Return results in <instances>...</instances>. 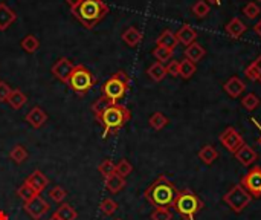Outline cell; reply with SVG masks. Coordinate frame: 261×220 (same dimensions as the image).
Returning a JSON list of instances; mask_svg holds the SVG:
<instances>
[{
  "label": "cell",
  "mask_w": 261,
  "mask_h": 220,
  "mask_svg": "<svg viewBox=\"0 0 261 220\" xmlns=\"http://www.w3.org/2000/svg\"><path fill=\"white\" fill-rule=\"evenodd\" d=\"M177 193L179 190L176 188V185L162 175L153 184H150V187L144 191V198L154 208H171L174 205Z\"/></svg>",
  "instance_id": "6da1fadb"
},
{
  "label": "cell",
  "mask_w": 261,
  "mask_h": 220,
  "mask_svg": "<svg viewBox=\"0 0 261 220\" xmlns=\"http://www.w3.org/2000/svg\"><path fill=\"white\" fill-rule=\"evenodd\" d=\"M110 12V8L104 0H81V3L72 11L86 29H93Z\"/></svg>",
  "instance_id": "7a4b0ae2"
},
{
  "label": "cell",
  "mask_w": 261,
  "mask_h": 220,
  "mask_svg": "<svg viewBox=\"0 0 261 220\" xmlns=\"http://www.w3.org/2000/svg\"><path fill=\"white\" fill-rule=\"evenodd\" d=\"M130 118H132V113L125 106L112 104L96 118V123H99L104 129L102 136L109 138V136L116 135L130 121Z\"/></svg>",
  "instance_id": "3957f363"
},
{
  "label": "cell",
  "mask_w": 261,
  "mask_h": 220,
  "mask_svg": "<svg viewBox=\"0 0 261 220\" xmlns=\"http://www.w3.org/2000/svg\"><path fill=\"white\" fill-rule=\"evenodd\" d=\"M173 208L187 220H194L203 210V201L191 190H182L177 193Z\"/></svg>",
  "instance_id": "277c9868"
},
{
  "label": "cell",
  "mask_w": 261,
  "mask_h": 220,
  "mask_svg": "<svg viewBox=\"0 0 261 220\" xmlns=\"http://www.w3.org/2000/svg\"><path fill=\"white\" fill-rule=\"evenodd\" d=\"M130 84H132V80L128 74L124 70H118L102 84L101 90L106 98H109L113 104H118V101L122 100L125 93L128 92Z\"/></svg>",
  "instance_id": "5b68a950"
},
{
  "label": "cell",
  "mask_w": 261,
  "mask_h": 220,
  "mask_svg": "<svg viewBox=\"0 0 261 220\" xmlns=\"http://www.w3.org/2000/svg\"><path fill=\"white\" fill-rule=\"evenodd\" d=\"M96 77L83 64H75L73 67V72L70 75V80H69V87L78 95V96H86L92 87L96 84Z\"/></svg>",
  "instance_id": "8992f818"
},
{
  "label": "cell",
  "mask_w": 261,
  "mask_h": 220,
  "mask_svg": "<svg viewBox=\"0 0 261 220\" xmlns=\"http://www.w3.org/2000/svg\"><path fill=\"white\" fill-rule=\"evenodd\" d=\"M223 201L234 213H242L251 204L252 196L242 185H236L223 196Z\"/></svg>",
  "instance_id": "52a82bcc"
},
{
  "label": "cell",
  "mask_w": 261,
  "mask_h": 220,
  "mask_svg": "<svg viewBox=\"0 0 261 220\" xmlns=\"http://www.w3.org/2000/svg\"><path fill=\"white\" fill-rule=\"evenodd\" d=\"M240 185L252 196V198H261V167H254L251 172H248L242 181Z\"/></svg>",
  "instance_id": "ba28073f"
},
{
  "label": "cell",
  "mask_w": 261,
  "mask_h": 220,
  "mask_svg": "<svg viewBox=\"0 0 261 220\" xmlns=\"http://www.w3.org/2000/svg\"><path fill=\"white\" fill-rule=\"evenodd\" d=\"M73 67H75L73 61H70V60L66 58V57H61V58L57 60L55 64L52 66V75H54L57 80H60L61 83L69 84V80H70V75H72V72H73Z\"/></svg>",
  "instance_id": "9c48e42d"
},
{
  "label": "cell",
  "mask_w": 261,
  "mask_h": 220,
  "mask_svg": "<svg viewBox=\"0 0 261 220\" xmlns=\"http://www.w3.org/2000/svg\"><path fill=\"white\" fill-rule=\"evenodd\" d=\"M220 142H222L223 147H226L228 152L236 153V152L245 144V139H243V136H242L234 127H228V129L220 135Z\"/></svg>",
  "instance_id": "30bf717a"
},
{
  "label": "cell",
  "mask_w": 261,
  "mask_h": 220,
  "mask_svg": "<svg viewBox=\"0 0 261 220\" xmlns=\"http://www.w3.org/2000/svg\"><path fill=\"white\" fill-rule=\"evenodd\" d=\"M24 211L32 217L34 220H40L47 211H49V204L38 194L34 199H31L29 202L23 204Z\"/></svg>",
  "instance_id": "8fae6325"
},
{
  "label": "cell",
  "mask_w": 261,
  "mask_h": 220,
  "mask_svg": "<svg viewBox=\"0 0 261 220\" xmlns=\"http://www.w3.org/2000/svg\"><path fill=\"white\" fill-rule=\"evenodd\" d=\"M24 121L31 126V127H34V129H41L44 124H46V121H47V115H46V112L41 109V107H32L28 113H26V116H24Z\"/></svg>",
  "instance_id": "7c38bea8"
},
{
  "label": "cell",
  "mask_w": 261,
  "mask_h": 220,
  "mask_svg": "<svg viewBox=\"0 0 261 220\" xmlns=\"http://www.w3.org/2000/svg\"><path fill=\"white\" fill-rule=\"evenodd\" d=\"M24 182H26L37 194H41V191L49 185V179H47L40 170H35L34 173H31Z\"/></svg>",
  "instance_id": "4fadbf2b"
},
{
  "label": "cell",
  "mask_w": 261,
  "mask_h": 220,
  "mask_svg": "<svg viewBox=\"0 0 261 220\" xmlns=\"http://www.w3.org/2000/svg\"><path fill=\"white\" fill-rule=\"evenodd\" d=\"M234 155H236V159H237L242 165H245V167H249V165L254 164V162L257 161V158H258L257 152H255L251 145H246V144H243Z\"/></svg>",
  "instance_id": "5bb4252c"
},
{
  "label": "cell",
  "mask_w": 261,
  "mask_h": 220,
  "mask_svg": "<svg viewBox=\"0 0 261 220\" xmlns=\"http://www.w3.org/2000/svg\"><path fill=\"white\" fill-rule=\"evenodd\" d=\"M223 89H225V92H226L231 98H239V96L245 92L246 84H245V81H243L242 78L232 77V78H229V80L225 83Z\"/></svg>",
  "instance_id": "9a60e30c"
},
{
  "label": "cell",
  "mask_w": 261,
  "mask_h": 220,
  "mask_svg": "<svg viewBox=\"0 0 261 220\" xmlns=\"http://www.w3.org/2000/svg\"><path fill=\"white\" fill-rule=\"evenodd\" d=\"M17 20L15 11H12L6 3H0V31H6Z\"/></svg>",
  "instance_id": "2e32d148"
},
{
  "label": "cell",
  "mask_w": 261,
  "mask_h": 220,
  "mask_svg": "<svg viewBox=\"0 0 261 220\" xmlns=\"http://www.w3.org/2000/svg\"><path fill=\"white\" fill-rule=\"evenodd\" d=\"M177 44H179L177 37L171 29L162 31V34L156 38V46H162V47H167L170 51H174Z\"/></svg>",
  "instance_id": "e0dca14e"
},
{
  "label": "cell",
  "mask_w": 261,
  "mask_h": 220,
  "mask_svg": "<svg viewBox=\"0 0 261 220\" xmlns=\"http://www.w3.org/2000/svg\"><path fill=\"white\" fill-rule=\"evenodd\" d=\"M225 29H226V34H228L231 38H240V37L246 32L248 26H246L239 17H234V18L229 20V23L226 25Z\"/></svg>",
  "instance_id": "ac0fdd59"
},
{
  "label": "cell",
  "mask_w": 261,
  "mask_h": 220,
  "mask_svg": "<svg viewBox=\"0 0 261 220\" xmlns=\"http://www.w3.org/2000/svg\"><path fill=\"white\" fill-rule=\"evenodd\" d=\"M176 37H177V41H179V43H182V44H185V46H190L191 43L196 41L197 32H196V29L191 28L190 25H184V26L177 31Z\"/></svg>",
  "instance_id": "d6986e66"
},
{
  "label": "cell",
  "mask_w": 261,
  "mask_h": 220,
  "mask_svg": "<svg viewBox=\"0 0 261 220\" xmlns=\"http://www.w3.org/2000/svg\"><path fill=\"white\" fill-rule=\"evenodd\" d=\"M205 55H206L205 47H203L202 44L196 43V41L191 43L190 46H187V49H185V58L190 60V61H193V63L200 61Z\"/></svg>",
  "instance_id": "ffe728a7"
},
{
  "label": "cell",
  "mask_w": 261,
  "mask_h": 220,
  "mask_svg": "<svg viewBox=\"0 0 261 220\" xmlns=\"http://www.w3.org/2000/svg\"><path fill=\"white\" fill-rule=\"evenodd\" d=\"M122 41L125 44H128L130 47H135V46H138L142 41V34H141V31L138 28L130 26V28H127L122 32Z\"/></svg>",
  "instance_id": "44dd1931"
},
{
  "label": "cell",
  "mask_w": 261,
  "mask_h": 220,
  "mask_svg": "<svg viewBox=\"0 0 261 220\" xmlns=\"http://www.w3.org/2000/svg\"><path fill=\"white\" fill-rule=\"evenodd\" d=\"M104 184H106L107 191H110L112 194H116V193H119L125 187V179L121 178L119 175L113 173V175H110L109 178L104 179Z\"/></svg>",
  "instance_id": "7402d4cb"
},
{
  "label": "cell",
  "mask_w": 261,
  "mask_h": 220,
  "mask_svg": "<svg viewBox=\"0 0 261 220\" xmlns=\"http://www.w3.org/2000/svg\"><path fill=\"white\" fill-rule=\"evenodd\" d=\"M28 98L26 95L20 90V89H12V92L9 93V98H8V104L14 109V110H18L21 109L24 104H26Z\"/></svg>",
  "instance_id": "603a6c76"
},
{
  "label": "cell",
  "mask_w": 261,
  "mask_h": 220,
  "mask_svg": "<svg viewBox=\"0 0 261 220\" xmlns=\"http://www.w3.org/2000/svg\"><path fill=\"white\" fill-rule=\"evenodd\" d=\"M147 74H148V77L153 80V81H162L168 74H167V69H165V66L162 64V63H159V61H156V63H153L150 67H148V70H147Z\"/></svg>",
  "instance_id": "cb8c5ba5"
},
{
  "label": "cell",
  "mask_w": 261,
  "mask_h": 220,
  "mask_svg": "<svg viewBox=\"0 0 261 220\" xmlns=\"http://www.w3.org/2000/svg\"><path fill=\"white\" fill-rule=\"evenodd\" d=\"M54 214L60 220H76L78 217V213L69 204H60V207L57 208Z\"/></svg>",
  "instance_id": "d4e9b609"
},
{
  "label": "cell",
  "mask_w": 261,
  "mask_h": 220,
  "mask_svg": "<svg viewBox=\"0 0 261 220\" xmlns=\"http://www.w3.org/2000/svg\"><path fill=\"white\" fill-rule=\"evenodd\" d=\"M219 158V152L213 147V145H205L200 152H199V159L206 164V165H211L216 159Z\"/></svg>",
  "instance_id": "484cf974"
},
{
  "label": "cell",
  "mask_w": 261,
  "mask_h": 220,
  "mask_svg": "<svg viewBox=\"0 0 261 220\" xmlns=\"http://www.w3.org/2000/svg\"><path fill=\"white\" fill-rule=\"evenodd\" d=\"M20 46H21V49H23L24 52H28V54H34V52H37V51H38V47H40V41H38V38H37L35 35L29 34V35H26V37L20 41Z\"/></svg>",
  "instance_id": "4316f807"
},
{
  "label": "cell",
  "mask_w": 261,
  "mask_h": 220,
  "mask_svg": "<svg viewBox=\"0 0 261 220\" xmlns=\"http://www.w3.org/2000/svg\"><path fill=\"white\" fill-rule=\"evenodd\" d=\"M112 104H113V103H112L109 98H106L104 95H101V96H99L93 104H92V107H90V110H92V113H93L95 119H96V118H98V116H99V115H101L107 107H109V106H112Z\"/></svg>",
  "instance_id": "83f0119b"
},
{
  "label": "cell",
  "mask_w": 261,
  "mask_h": 220,
  "mask_svg": "<svg viewBox=\"0 0 261 220\" xmlns=\"http://www.w3.org/2000/svg\"><path fill=\"white\" fill-rule=\"evenodd\" d=\"M197 67H196V63L190 61V60H182L180 61V70H179V75L184 78V80H190L194 74H196Z\"/></svg>",
  "instance_id": "f1b7e54d"
},
{
  "label": "cell",
  "mask_w": 261,
  "mask_h": 220,
  "mask_svg": "<svg viewBox=\"0 0 261 220\" xmlns=\"http://www.w3.org/2000/svg\"><path fill=\"white\" fill-rule=\"evenodd\" d=\"M9 158H11V161H14L15 164H23V162L28 159V150H26L23 145L17 144V145L11 150Z\"/></svg>",
  "instance_id": "f546056e"
},
{
  "label": "cell",
  "mask_w": 261,
  "mask_h": 220,
  "mask_svg": "<svg viewBox=\"0 0 261 220\" xmlns=\"http://www.w3.org/2000/svg\"><path fill=\"white\" fill-rule=\"evenodd\" d=\"M150 126L154 129V130H162L164 127H167V124H168V118L164 115V113H161V112H156V113H153L151 116H150Z\"/></svg>",
  "instance_id": "4dcf8cb0"
},
{
  "label": "cell",
  "mask_w": 261,
  "mask_h": 220,
  "mask_svg": "<svg viewBox=\"0 0 261 220\" xmlns=\"http://www.w3.org/2000/svg\"><path fill=\"white\" fill-rule=\"evenodd\" d=\"M132 172H133V167H132V164H130L127 159H121L118 164H115V173L119 175V176L124 178V179H125L127 176H130Z\"/></svg>",
  "instance_id": "1f68e13d"
},
{
  "label": "cell",
  "mask_w": 261,
  "mask_h": 220,
  "mask_svg": "<svg viewBox=\"0 0 261 220\" xmlns=\"http://www.w3.org/2000/svg\"><path fill=\"white\" fill-rule=\"evenodd\" d=\"M17 196L23 201V204H26V202H29L31 199H34V198H35V196H38V194H37V193H35V191H34V190H32V188L24 182L21 187H18V188H17Z\"/></svg>",
  "instance_id": "d6a6232c"
},
{
  "label": "cell",
  "mask_w": 261,
  "mask_h": 220,
  "mask_svg": "<svg viewBox=\"0 0 261 220\" xmlns=\"http://www.w3.org/2000/svg\"><path fill=\"white\" fill-rule=\"evenodd\" d=\"M173 52H174V51H170V49L162 47V46H156V47L153 49V55H154V58H156L159 63L170 61L171 57H173Z\"/></svg>",
  "instance_id": "836d02e7"
},
{
  "label": "cell",
  "mask_w": 261,
  "mask_h": 220,
  "mask_svg": "<svg viewBox=\"0 0 261 220\" xmlns=\"http://www.w3.org/2000/svg\"><path fill=\"white\" fill-rule=\"evenodd\" d=\"M99 210H101V213H102L104 216H113V214L116 213V210H118V204H116L113 199L107 198V199H104V201L99 204Z\"/></svg>",
  "instance_id": "e575fe53"
},
{
  "label": "cell",
  "mask_w": 261,
  "mask_h": 220,
  "mask_svg": "<svg viewBox=\"0 0 261 220\" xmlns=\"http://www.w3.org/2000/svg\"><path fill=\"white\" fill-rule=\"evenodd\" d=\"M193 14L197 17V18H203V17H206L208 15V12H210V5L205 2V0H199V2H196L194 5H193Z\"/></svg>",
  "instance_id": "d590c367"
},
{
  "label": "cell",
  "mask_w": 261,
  "mask_h": 220,
  "mask_svg": "<svg viewBox=\"0 0 261 220\" xmlns=\"http://www.w3.org/2000/svg\"><path fill=\"white\" fill-rule=\"evenodd\" d=\"M242 104H243V107H245L246 110L252 112V110H255V109L260 106V98H258L255 93H248V95L242 100Z\"/></svg>",
  "instance_id": "8d00e7d4"
},
{
  "label": "cell",
  "mask_w": 261,
  "mask_h": 220,
  "mask_svg": "<svg viewBox=\"0 0 261 220\" xmlns=\"http://www.w3.org/2000/svg\"><path fill=\"white\" fill-rule=\"evenodd\" d=\"M260 6H258L255 2H249V3H246V6L243 8V14H245L248 18H251V20L257 18V17L260 15Z\"/></svg>",
  "instance_id": "74e56055"
},
{
  "label": "cell",
  "mask_w": 261,
  "mask_h": 220,
  "mask_svg": "<svg viewBox=\"0 0 261 220\" xmlns=\"http://www.w3.org/2000/svg\"><path fill=\"white\" fill-rule=\"evenodd\" d=\"M98 172L102 175V178H104V179H106V178H109L110 175H113V173H115V162H113V161H110V159L102 161V162L99 164V167H98Z\"/></svg>",
  "instance_id": "f35d334b"
},
{
  "label": "cell",
  "mask_w": 261,
  "mask_h": 220,
  "mask_svg": "<svg viewBox=\"0 0 261 220\" xmlns=\"http://www.w3.org/2000/svg\"><path fill=\"white\" fill-rule=\"evenodd\" d=\"M150 217L151 220H173V213L168 208H154Z\"/></svg>",
  "instance_id": "ab89813d"
},
{
  "label": "cell",
  "mask_w": 261,
  "mask_h": 220,
  "mask_svg": "<svg viewBox=\"0 0 261 220\" xmlns=\"http://www.w3.org/2000/svg\"><path fill=\"white\" fill-rule=\"evenodd\" d=\"M49 196H50V199L54 201V202H57V204H61L64 199H66V196H67V193H66V190L64 188H61V187H54L50 191H49Z\"/></svg>",
  "instance_id": "60d3db41"
},
{
  "label": "cell",
  "mask_w": 261,
  "mask_h": 220,
  "mask_svg": "<svg viewBox=\"0 0 261 220\" xmlns=\"http://www.w3.org/2000/svg\"><path fill=\"white\" fill-rule=\"evenodd\" d=\"M11 92H12L11 86L6 81H0V103H8Z\"/></svg>",
  "instance_id": "b9f144b4"
},
{
  "label": "cell",
  "mask_w": 261,
  "mask_h": 220,
  "mask_svg": "<svg viewBox=\"0 0 261 220\" xmlns=\"http://www.w3.org/2000/svg\"><path fill=\"white\" fill-rule=\"evenodd\" d=\"M167 74L171 75V77H177L179 75V70H180V61H170L167 66Z\"/></svg>",
  "instance_id": "7bdbcfd3"
},
{
  "label": "cell",
  "mask_w": 261,
  "mask_h": 220,
  "mask_svg": "<svg viewBox=\"0 0 261 220\" xmlns=\"http://www.w3.org/2000/svg\"><path fill=\"white\" fill-rule=\"evenodd\" d=\"M245 75H246V78L251 80V81H258V74H257L254 64H249V66L245 69Z\"/></svg>",
  "instance_id": "ee69618b"
},
{
  "label": "cell",
  "mask_w": 261,
  "mask_h": 220,
  "mask_svg": "<svg viewBox=\"0 0 261 220\" xmlns=\"http://www.w3.org/2000/svg\"><path fill=\"white\" fill-rule=\"evenodd\" d=\"M254 64V67H255V70H257V74H258V81H261V55L252 63Z\"/></svg>",
  "instance_id": "f6af8a7d"
},
{
  "label": "cell",
  "mask_w": 261,
  "mask_h": 220,
  "mask_svg": "<svg viewBox=\"0 0 261 220\" xmlns=\"http://www.w3.org/2000/svg\"><path fill=\"white\" fill-rule=\"evenodd\" d=\"M66 3L69 5V8H70V12L81 3V0H66Z\"/></svg>",
  "instance_id": "bcb514c9"
},
{
  "label": "cell",
  "mask_w": 261,
  "mask_h": 220,
  "mask_svg": "<svg viewBox=\"0 0 261 220\" xmlns=\"http://www.w3.org/2000/svg\"><path fill=\"white\" fill-rule=\"evenodd\" d=\"M254 31H255V34H257L258 37H261V18L257 21V25L254 26Z\"/></svg>",
  "instance_id": "7dc6e473"
},
{
  "label": "cell",
  "mask_w": 261,
  "mask_h": 220,
  "mask_svg": "<svg viewBox=\"0 0 261 220\" xmlns=\"http://www.w3.org/2000/svg\"><path fill=\"white\" fill-rule=\"evenodd\" d=\"M210 3H213V5H216V6H219L220 3H222V0H208Z\"/></svg>",
  "instance_id": "c3c4849f"
},
{
  "label": "cell",
  "mask_w": 261,
  "mask_h": 220,
  "mask_svg": "<svg viewBox=\"0 0 261 220\" xmlns=\"http://www.w3.org/2000/svg\"><path fill=\"white\" fill-rule=\"evenodd\" d=\"M0 220H8V216L3 211H0Z\"/></svg>",
  "instance_id": "681fc988"
},
{
  "label": "cell",
  "mask_w": 261,
  "mask_h": 220,
  "mask_svg": "<svg viewBox=\"0 0 261 220\" xmlns=\"http://www.w3.org/2000/svg\"><path fill=\"white\" fill-rule=\"evenodd\" d=\"M47 220H60V219H58V217H57L55 214H52V216H50V217H49Z\"/></svg>",
  "instance_id": "f907efd6"
},
{
  "label": "cell",
  "mask_w": 261,
  "mask_h": 220,
  "mask_svg": "<svg viewBox=\"0 0 261 220\" xmlns=\"http://www.w3.org/2000/svg\"><path fill=\"white\" fill-rule=\"evenodd\" d=\"M258 144H260V145H261V136H260V138H258Z\"/></svg>",
  "instance_id": "816d5d0a"
},
{
  "label": "cell",
  "mask_w": 261,
  "mask_h": 220,
  "mask_svg": "<svg viewBox=\"0 0 261 220\" xmlns=\"http://www.w3.org/2000/svg\"><path fill=\"white\" fill-rule=\"evenodd\" d=\"M116 220H121V219H116Z\"/></svg>",
  "instance_id": "f5cc1de1"
},
{
  "label": "cell",
  "mask_w": 261,
  "mask_h": 220,
  "mask_svg": "<svg viewBox=\"0 0 261 220\" xmlns=\"http://www.w3.org/2000/svg\"><path fill=\"white\" fill-rule=\"evenodd\" d=\"M260 2H261V0H260Z\"/></svg>",
  "instance_id": "db71d44e"
}]
</instances>
